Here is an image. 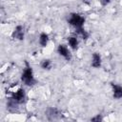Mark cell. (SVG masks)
I'll return each mask as SVG.
<instances>
[{"label":"cell","instance_id":"4","mask_svg":"<svg viewBox=\"0 0 122 122\" xmlns=\"http://www.w3.org/2000/svg\"><path fill=\"white\" fill-rule=\"evenodd\" d=\"M57 51L65 59H67V60H70L71 59V52H70L69 49L65 45H59L58 48H57Z\"/></svg>","mask_w":122,"mask_h":122},{"label":"cell","instance_id":"5","mask_svg":"<svg viewBox=\"0 0 122 122\" xmlns=\"http://www.w3.org/2000/svg\"><path fill=\"white\" fill-rule=\"evenodd\" d=\"M11 37L14 39H18V40L24 39V28L22 26H17L14 29V30L11 34Z\"/></svg>","mask_w":122,"mask_h":122},{"label":"cell","instance_id":"3","mask_svg":"<svg viewBox=\"0 0 122 122\" xmlns=\"http://www.w3.org/2000/svg\"><path fill=\"white\" fill-rule=\"evenodd\" d=\"M25 97H26L25 91L23 89H19L17 92H15L12 93L11 99H13L15 102H17L19 104V103H22L25 100Z\"/></svg>","mask_w":122,"mask_h":122},{"label":"cell","instance_id":"12","mask_svg":"<svg viewBox=\"0 0 122 122\" xmlns=\"http://www.w3.org/2000/svg\"><path fill=\"white\" fill-rule=\"evenodd\" d=\"M100 120H102V117L98 114L97 116H95V117H93V118H92V121H100Z\"/></svg>","mask_w":122,"mask_h":122},{"label":"cell","instance_id":"11","mask_svg":"<svg viewBox=\"0 0 122 122\" xmlns=\"http://www.w3.org/2000/svg\"><path fill=\"white\" fill-rule=\"evenodd\" d=\"M51 61L49 59H46V60H43L42 63H41V67L44 69V70H49L51 68Z\"/></svg>","mask_w":122,"mask_h":122},{"label":"cell","instance_id":"6","mask_svg":"<svg viewBox=\"0 0 122 122\" xmlns=\"http://www.w3.org/2000/svg\"><path fill=\"white\" fill-rule=\"evenodd\" d=\"M112 87L113 91V97L116 99L122 98V87L115 84H112Z\"/></svg>","mask_w":122,"mask_h":122},{"label":"cell","instance_id":"1","mask_svg":"<svg viewBox=\"0 0 122 122\" xmlns=\"http://www.w3.org/2000/svg\"><path fill=\"white\" fill-rule=\"evenodd\" d=\"M25 69H24V71H23V73H22V77H21V79H22V81L24 82V84L25 85H27V86H32V85H34L35 84V79H34V77H33V72H32V69H31V67L29 65V63L26 61L25 62Z\"/></svg>","mask_w":122,"mask_h":122},{"label":"cell","instance_id":"9","mask_svg":"<svg viewBox=\"0 0 122 122\" xmlns=\"http://www.w3.org/2000/svg\"><path fill=\"white\" fill-rule=\"evenodd\" d=\"M68 42H69L70 46H71L73 50L77 49V46H78V40H77V38H76L75 36H71V37H69V38H68Z\"/></svg>","mask_w":122,"mask_h":122},{"label":"cell","instance_id":"2","mask_svg":"<svg viewBox=\"0 0 122 122\" xmlns=\"http://www.w3.org/2000/svg\"><path fill=\"white\" fill-rule=\"evenodd\" d=\"M68 21L71 26L78 29V28H82V26L85 22V18L82 17L81 15L77 14V13H71Z\"/></svg>","mask_w":122,"mask_h":122},{"label":"cell","instance_id":"10","mask_svg":"<svg viewBox=\"0 0 122 122\" xmlns=\"http://www.w3.org/2000/svg\"><path fill=\"white\" fill-rule=\"evenodd\" d=\"M76 31H77L78 34L81 35V37H82L83 39H87V38L89 37V33H88L85 30H83V28H78V29H76Z\"/></svg>","mask_w":122,"mask_h":122},{"label":"cell","instance_id":"13","mask_svg":"<svg viewBox=\"0 0 122 122\" xmlns=\"http://www.w3.org/2000/svg\"><path fill=\"white\" fill-rule=\"evenodd\" d=\"M110 0H100V3L103 5V6H106L107 4H109Z\"/></svg>","mask_w":122,"mask_h":122},{"label":"cell","instance_id":"7","mask_svg":"<svg viewBox=\"0 0 122 122\" xmlns=\"http://www.w3.org/2000/svg\"><path fill=\"white\" fill-rule=\"evenodd\" d=\"M92 66L93 68H99L101 66V56L99 53L94 52L92 54Z\"/></svg>","mask_w":122,"mask_h":122},{"label":"cell","instance_id":"8","mask_svg":"<svg viewBox=\"0 0 122 122\" xmlns=\"http://www.w3.org/2000/svg\"><path fill=\"white\" fill-rule=\"evenodd\" d=\"M48 41H49V36L47 33L45 32H42L39 36V43L42 47H46L47 44H48Z\"/></svg>","mask_w":122,"mask_h":122}]
</instances>
